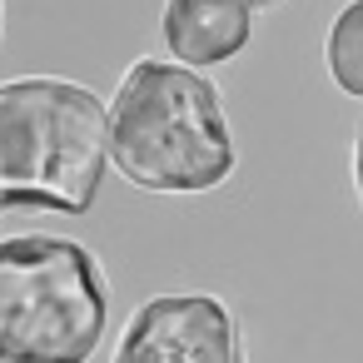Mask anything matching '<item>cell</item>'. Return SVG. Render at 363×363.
<instances>
[{"mask_svg": "<svg viewBox=\"0 0 363 363\" xmlns=\"http://www.w3.org/2000/svg\"><path fill=\"white\" fill-rule=\"evenodd\" d=\"M105 145L110 164L150 194H209L239 164L214 80L155 55L135 60L105 105Z\"/></svg>", "mask_w": 363, "mask_h": 363, "instance_id": "obj_1", "label": "cell"}, {"mask_svg": "<svg viewBox=\"0 0 363 363\" xmlns=\"http://www.w3.org/2000/svg\"><path fill=\"white\" fill-rule=\"evenodd\" d=\"M110 169L105 100L60 75L0 85V214H90Z\"/></svg>", "mask_w": 363, "mask_h": 363, "instance_id": "obj_2", "label": "cell"}, {"mask_svg": "<svg viewBox=\"0 0 363 363\" xmlns=\"http://www.w3.org/2000/svg\"><path fill=\"white\" fill-rule=\"evenodd\" d=\"M110 323L100 259L60 234L0 239V363H90Z\"/></svg>", "mask_w": 363, "mask_h": 363, "instance_id": "obj_3", "label": "cell"}, {"mask_svg": "<svg viewBox=\"0 0 363 363\" xmlns=\"http://www.w3.org/2000/svg\"><path fill=\"white\" fill-rule=\"evenodd\" d=\"M115 363H244V333L214 294H160L130 313Z\"/></svg>", "mask_w": 363, "mask_h": 363, "instance_id": "obj_4", "label": "cell"}, {"mask_svg": "<svg viewBox=\"0 0 363 363\" xmlns=\"http://www.w3.org/2000/svg\"><path fill=\"white\" fill-rule=\"evenodd\" d=\"M254 35V11L244 0H164L160 40L189 70L229 65Z\"/></svg>", "mask_w": 363, "mask_h": 363, "instance_id": "obj_5", "label": "cell"}, {"mask_svg": "<svg viewBox=\"0 0 363 363\" xmlns=\"http://www.w3.org/2000/svg\"><path fill=\"white\" fill-rule=\"evenodd\" d=\"M323 65L343 95L363 100V0H348L333 16L328 40H323Z\"/></svg>", "mask_w": 363, "mask_h": 363, "instance_id": "obj_6", "label": "cell"}, {"mask_svg": "<svg viewBox=\"0 0 363 363\" xmlns=\"http://www.w3.org/2000/svg\"><path fill=\"white\" fill-rule=\"evenodd\" d=\"M353 184H358V199H363V130H358V145H353Z\"/></svg>", "mask_w": 363, "mask_h": 363, "instance_id": "obj_7", "label": "cell"}, {"mask_svg": "<svg viewBox=\"0 0 363 363\" xmlns=\"http://www.w3.org/2000/svg\"><path fill=\"white\" fill-rule=\"evenodd\" d=\"M244 6H249V11H259V6H279V0H244Z\"/></svg>", "mask_w": 363, "mask_h": 363, "instance_id": "obj_8", "label": "cell"}, {"mask_svg": "<svg viewBox=\"0 0 363 363\" xmlns=\"http://www.w3.org/2000/svg\"><path fill=\"white\" fill-rule=\"evenodd\" d=\"M0 35H6V0H0Z\"/></svg>", "mask_w": 363, "mask_h": 363, "instance_id": "obj_9", "label": "cell"}]
</instances>
